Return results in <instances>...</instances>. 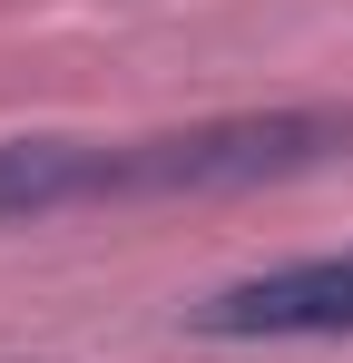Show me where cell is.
<instances>
[{
    "label": "cell",
    "instance_id": "6da1fadb",
    "mask_svg": "<svg viewBox=\"0 0 353 363\" xmlns=\"http://www.w3.org/2000/svg\"><path fill=\"white\" fill-rule=\"evenodd\" d=\"M353 157V108H235L118 147V196H235Z\"/></svg>",
    "mask_w": 353,
    "mask_h": 363
},
{
    "label": "cell",
    "instance_id": "7a4b0ae2",
    "mask_svg": "<svg viewBox=\"0 0 353 363\" xmlns=\"http://www.w3.org/2000/svg\"><path fill=\"white\" fill-rule=\"evenodd\" d=\"M186 334L206 344H304V334H353V255H294L265 275H235L186 304Z\"/></svg>",
    "mask_w": 353,
    "mask_h": 363
},
{
    "label": "cell",
    "instance_id": "3957f363",
    "mask_svg": "<svg viewBox=\"0 0 353 363\" xmlns=\"http://www.w3.org/2000/svg\"><path fill=\"white\" fill-rule=\"evenodd\" d=\"M89 196H118V147L0 138V216H50V206H89Z\"/></svg>",
    "mask_w": 353,
    "mask_h": 363
}]
</instances>
